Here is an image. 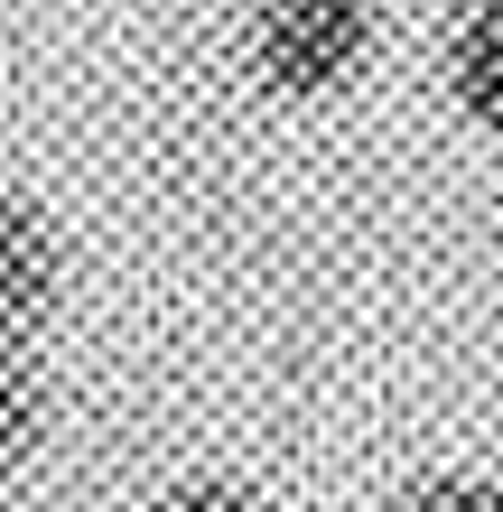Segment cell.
Returning a JSON list of instances; mask_svg holds the SVG:
<instances>
[{"instance_id":"6da1fadb","label":"cell","mask_w":503,"mask_h":512,"mask_svg":"<svg viewBox=\"0 0 503 512\" xmlns=\"http://www.w3.org/2000/svg\"><path fill=\"white\" fill-rule=\"evenodd\" d=\"M373 47V0H271L261 10V75L280 94H336Z\"/></svg>"},{"instance_id":"7a4b0ae2","label":"cell","mask_w":503,"mask_h":512,"mask_svg":"<svg viewBox=\"0 0 503 512\" xmlns=\"http://www.w3.org/2000/svg\"><path fill=\"white\" fill-rule=\"evenodd\" d=\"M56 280H66V243L28 196H0V336H28L56 308Z\"/></svg>"},{"instance_id":"3957f363","label":"cell","mask_w":503,"mask_h":512,"mask_svg":"<svg viewBox=\"0 0 503 512\" xmlns=\"http://www.w3.org/2000/svg\"><path fill=\"white\" fill-rule=\"evenodd\" d=\"M47 438V382L28 364V336H0V485L38 457Z\"/></svg>"},{"instance_id":"277c9868","label":"cell","mask_w":503,"mask_h":512,"mask_svg":"<svg viewBox=\"0 0 503 512\" xmlns=\"http://www.w3.org/2000/svg\"><path fill=\"white\" fill-rule=\"evenodd\" d=\"M448 84H457V103L476 112L485 131H503V10H485V19H466V28H457Z\"/></svg>"},{"instance_id":"5b68a950","label":"cell","mask_w":503,"mask_h":512,"mask_svg":"<svg viewBox=\"0 0 503 512\" xmlns=\"http://www.w3.org/2000/svg\"><path fill=\"white\" fill-rule=\"evenodd\" d=\"M401 512H503V485L494 475H420Z\"/></svg>"},{"instance_id":"8992f818","label":"cell","mask_w":503,"mask_h":512,"mask_svg":"<svg viewBox=\"0 0 503 512\" xmlns=\"http://www.w3.org/2000/svg\"><path fill=\"white\" fill-rule=\"evenodd\" d=\"M150 512H261L243 475H187V485H168Z\"/></svg>"},{"instance_id":"52a82bcc","label":"cell","mask_w":503,"mask_h":512,"mask_svg":"<svg viewBox=\"0 0 503 512\" xmlns=\"http://www.w3.org/2000/svg\"><path fill=\"white\" fill-rule=\"evenodd\" d=\"M457 10H466V19H485V10H503V0H457Z\"/></svg>"},{"instance_id":"ba28073f","label":"cell","mask_w":503,"mask_h":512,"mask_svg":"<svg viewBox=\"0 0 503 512\" xmlns=\"http://www.w3.org/2000/svg\"><path fill=\"white\" fill-rule=\"evenodd\" d=\"M252 10H271V0H252Z\"/></svg>"}]
</instances>
